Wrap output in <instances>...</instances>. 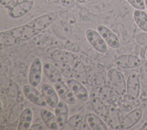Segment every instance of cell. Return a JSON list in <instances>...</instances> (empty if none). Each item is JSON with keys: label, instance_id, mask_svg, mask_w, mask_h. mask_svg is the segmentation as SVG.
I'll list each match as a JSON object with an SVG mask.
<instances>
[{"label": "cell", "instance_id": "74e56055", "mask_svg": "<svg viewBox=\"0 0 147 130\" xmlns=\"http://www.w3.org/2000/svg\"><path fill=\"white\" fill-rule=\"evenodd\" d=\"M145 57H146V58H147V52H146V54H145Z\"/></svg>", "mask_w": 147, "mask_h": 130}, {"label": "cell", "instance_id": "277c9868", "mask_svg": "<svg viewBox=\"0 0 147 130\" xmlns=\"http://www.w3.org/2000/svg\"><path fill=\"white\" fill-rule=\"evenodd\" d=\"M7 31L13 34L19 41L28 40L38 33V31L28 23L14 27Z\"/></svg>", "mask_w": 147, "mask_h": 130}, {"label": "cell", "instance_id": "d590c367", "mask_svg": "<svg viewBox=\"0 0 147 130\" xmlns=\"http://www.w3.org/2000/svg\"><path fill=\"white\" fill-rule=\"evenodd\" d=\"M145 2V8L147 10V0H144Z\"/></svg>", "mask_w": 147, "mask_h": 130}, {"label": "cell", "instance_id": "83f0119b", "mask_svg": "<svg viewBox=\"0 0 147 130\" xmlns=\"http://www.w3.org/2000/svg\"><path fill=\"white\" fill-rule=\"evenodd\" d=\"M55 88L57 94L60 97L69 90V88L68 85L65 84L63 81L55 83Z\"/></svg>", "mask_w": 147, "mask_h": 130}, {"label": "cell", "instance_id": "30bf717a", "mask_svg": "<svg viewBox=\"0 0 147 130\" xmlns=\"http://www.w3.org/2000/svg\"><path fill=\"white\" fill-rule=\"evenodd\" d=\"M52 60L60 64L74 62L78 60V56L75 54L67 50L56 49L52 51L49 54Z\"/></svg>", "mask_w": 147, "mask_h": 130}, {"label": "cell", "instance_id": "603a6c76", "mask_svg": "<svg viewBox=\"0 0 147 130\" xmlns=\"http://www.w3.org/2000/svg\"><path fill=\"white\" fill-rule=\"evenodd\" d=\"M72 76L76 80L82 83H86L87 81V74L85 67L83 64L78 60L74 62L72 69Z\"/></svg>", "mask_w": 147, "mask_h": 130}, {"label": "cell", "instance_id": "f546056e", "mask_svg": "<svg viewBox=\"0 0 147 130\" xmlns=\"http://www.w3.org/2000/svg\"><path fill=\"white\" fill-rule=\"evenodd\" d=\"M129 3L136 9L144 10L145 9L144 0H126Z\"/></svg>", "mask_w": 147, "mask_h": 130}, {"label": "cell", "instance_id": "d4e9b609", "mask_svg": "<svg viewBox=\"0 0 147 130\" xmlns=\"http://www.w3.org/2000/svg\"><path fill=\"white\" fill-rule=\"evenodd\" d=\"M133 16L138 27L144 31L147 32V14L143 10L136 9Z\"/></svg>", "mask_w": 147, "mask_h": 130}, {"label": "cell", "instance_id": "4dcf8cb0", "mask_svg": "<svg viewBox=\"0 0 147 130\" xmlns=\"http://www.w3.org/2000/svg\"><path fill=\"white\" fill-rule=\"evenodd\" d=\"M46 127L43 125L42 124H33V125H31V127H30L29 129H32V130L45 129H46V128H45Z\"/></svg>", "mask_w": 147, "mask_h": 130}, {"label": "cell", "instance_id": "e0dca14e", "mask_svg": "<svg viewBox=\"0 0 147 130\" xmlns=\"http://www.w3.org/2000/svg\"><path fill=\"white\" fill-rule=\"evenodd\" d=\"M85 121L88 125L90 129L107 130L108 127L103 119L98 115L88 113L85 116Z\"/></svg>", "mask_w": 147, "mask_h": 130}, {"label": "cell", "instance_id": "7402d4cb", "mask_svg": "<svg viewBox=\"0 0 147 130\" xmlns=\"http://www.w3.org/2000/svg\"><path fill=\"white\" fill-rule=\"evenodd\" d=\"M40 116L47 127L51 129H59L55 115L47 109H42L40 111Z\"/></svg>", "mask_w": 147, "mask_h": 130}, {"label": "cell", "instance_id": "e575fe53", "mask_svg": "<svg viewBox=\"0 0 147 130\" xmlns=\"http://www.w3.org/2000/svg\"><path fill=\"white\" fill-rule=\"evenodd\" d=\"M29 1V0H14L13 2V5L21 2H24V1Z\"/></svg>", "mask_w": 147, "mask_h": 130}, {"label": "cell", "instance_id": "ac0fdd59", "mask_svg": "<svg viewBox=\"0 0 147 130\" xmlns=\"http://www.w3.org/2000/svg\"><path fill=\"white\" fill-rule=\"evenodd\" d=\"M42 68L45 74L52 82L56 83L63 81V77L60 71L52 64L45 62L43 63Z\"/></svg>", "mask_w": 147, "mask_h": 130}, {"label": "cell", "instance_id": "44dd1931", "mask_svg": "<svg viewBox=\"0 0 147 130\" xmlns=\"http://www.w3.org/2000/svg\"><path fill=\"white\" fill-rule=\"evenodd\" d=\"M114 90L110 86H102L94 89L90 94L91 98L97 97L101 100H105L112 97L114 94Z\"/></svg>", "mask_w": 147, "mask_h": 130}, {"label": "cell", "instance_id": "5bb4252c", "mask_svg": "<svg viewBox=\"0 0 147 130\" xmlns=\"http://www.w3.org/2000/svg\"><path fill=\"white\" fill-rule=\"evenodd\" d=\"M52 30L57 37L63 40L69 38L72 34L71 26L63 21H58L55 23Z\"/></svg>", "mask_w": 147, "mask_h": 130}, {"label": "cell", "instance_id": "8992f818", "mask_svg": "<svg viewBox=\"0 0 147 130\" xmlns=\"http://www.w3.org/2000/svg\"><path fill=\"white\" fill-rule=\"evenodd\" d=\"M33 6V2L29 0L13 5L9 9L8 14L12 18H18L28 14Z\"/></svg>", "mask_w": 147, "mask_h": 130}, {"label": "cell", "instance_id": "2e32d148", "mask_svg": "<svg viewBox=\"0 0 147 130\" xmlns=\"http://www.w3.org/2000/svg\"><path fill=\"white\" fill-rule=\"evenodd\" d=\"M41 93L47 104L52 108H55L59 102L57 93L50 85L44 84L41 87Z\"/></svg>", "mask_w": 147, "mask_h": 130}, {"label": "cell", "instance_id": "7a4b0ae2", "mask_svg": "<svg viewBox=\"0 0 147 130\" xmlns=\"http://www.w3.org/2000/svg\"><path fill=\"white\" fill-rule=\"evenodd\" d=\"M108 77L111 86L115 92L119 96L126 93V83L122 74L115 68H112L108 72Z\"/></svg>", "mask_w": 147, "mask_h": 130}, {"label": "cell", "instance_id": "d6a6232c", "mask_svg": "<svg viewBox=\"0 0 147 130\" xmlns=\"http://www.w3.org/2000/svg\"><path fill=\"white\" fill-rule=\"evenodd\" d=\"M74 0H61V4L64 7H67L69 6Z\"/></svg>", "mask_w": 147, "mask_h": 130}, {"label": "cell", "instance_id": "9c48e42d", "mask_svg": "<svg viewBox=\"0 0 147 130\" xmlns=\"http://www.w3.org/2000/svg\"><path fill=\"white\" fill-rule=\"evenodd\" d=\"M66 83L77 99L82 101L87 100L88 97V92L82 82L74 78H69L66 80Z\"/></svg>", "mask_w": 147, "mask_h": 130}, {"label": "cell", "instance_id": "4316f807", "mask_svg": "<svg viewBox=\"0 0 147 130\" xmlns=\"http://www.w3.org/2000/svg\"><path fill=\"white\" fill-rule=\"evenodd\" d=\"M83 122V117L79 115H75L69 117L67 120V124L72 129H79L80 124Z\"/></svg>", "mask_w": 147, "mask_h": 130}, {"label": "cell", "instance_id": "d6986e66", "mask_svg": "<svg viewBox=\"0 0 147 130\" xmlns=\"http://www.w3.org/2000/svg\"><path fill=\"white\" fill-rule=\"evenodd\" d=\"M91 102L93 109L96 115L107 121L109 109L103 101L97 97H92L91 98Z\"/></svg>", "mask_w": 147, "mask_h": 130}, {"label": "cell", "instance_id": "52a82bcc", "mask_svg": "<svg viewBox=\"0 0 147 130\" xmlns=\"http://www.w3.org/2000/svg\"><path fill=\"white\" fill-rule=\"evenodd\" d=\"M115 65L124 69H132L140 66L142 61L136 56L132 54H122L117 57L115 60Z\"/></svg>", "mask_w": 147, "mask_h": 130}, {"label": "cell", "instance_id": "ffe728a7", "mask_svg": "<svg viewBox=\"0 0 147 130\" xmlns=\"http://www.w3.org/2000/svg\"><path fill=\"white\" fill-rule=\"evenodd\" d=\"M33 120V112L30 108L24 109L21 112L18 125V129L28 130L30 129Z\"/></svg>", "mask_w": 147, "mask_h": 130}, {"label": "cell", "instance_id": "5b68a950", "mask_svg": "<svg viewBox=\"0 0 147 130\" xmlns=\"http://www.w3.org/2000/svg\"><path fill=\"white\" fill-rule=\"evenodd\" d=\"M141 84L139 77L136 73H131L126 81V94L130 100H136L140 93Z\"/></svg>", "mask_w": 147, "mask_h": 130}, {"label": "cell", "instance_id": "836d02e7", "mask_svg": "<svg viewBox=\"0 0 147 130\" xmlns=\"http://www.w3.org/2000/svg\"><path fill=\"white\" fill-rule=\"evenodd\" d=\"M13 1L14 0H0V2L2 6H6L9 5L10 3H13Z\"/></svg>", "mask_w": 147, "mask_h": 130}, {"label": "cell", "instance_id": "7c38bea8", "mask_svg": "<svg viewBox=\"0 0 147 130\" xmlns=\"http://www.w3.org/2000/svg\"><path fill=\"white\" fill-rule=\"evenodd\" d=\"M35 88L30 85H25L23 88V91L25 96L36 105L42 107L46 106L47 103L42 94Z\"/></svg>", "mask_w": 147, "mask_h": 130}, {"label": "cell", "instance_id": "6da1fadb", "mask_svg": "<svg viewBox=\"0 0 147 130\" xmlns=\"http://www.w3.org/2000/svg\"><path fill=\"white\" fill-rule=\"evenodd\" d=\"M62 15L61 11H54L40 15L30 21L28 24L38 32L45 29Z\"/></svg>", "mask_w": 147, "mask_h": 130}, {"label": "cell", "instance_id": "cb8c5ba5", "mask_svg": "<svg viewBox=\"0 0 147 130\" xmlns=\"http://www.w3.org/2000/svg\"><path fill=\"white\" fill-rule=\"evenodd\" d=\"M107 122L110 127L114 129H118L120 128L121 120L119 113L115 107H111L109 108Z\"/></svg>", "mask_w": 147, "mask_h": 130}, {"label": "cell", "instance_id": "1f68e13d", "mask_svg": "<svg viewBox=\"0 0 147 130\" xmlns=\"http://www.w3.org/2000/svg\"><path fill=\"white\" fill-rule=\"evenodd\" d=\"M79 129H85V130H88V129H90L88 125L87 124V123H86V121H83L82 123V124H80L79 128Z\"/></svg>", "mask_w": 147, "mask_h": 130}, {"label": "cell", "instance_id": "8d00e7d4", "mask_svg": "<svg viewBox=\"0 0 147 130\" xmlns=\"http://www.w3.org/2000/svg\"><path fill=\"white\" fill-rule=\"evenodd\" d=\"M144 66L147 68V60L145 61V64H144Z\"/></svg>", "mask_w": 147, "mask_h": 130}, {"label": "cell", "instance_id": "ba28073f", "mask_svg": "<svg viewBox=\"0 0 147 130\" xmlns=\"http://www.w3.org/2000/svg\"><path fill=\"white\" fill-rule=\"evenodd\" d=\"M42 65L40 59L36 58L32 62L29 74V82L30 85L37 87L40 83Z\"/></svg>", "mask_w": 147, "mask_h": 130}, {"label": "cell", "instance_id": "484cf974", "mask_svg": "<svg viewBox=\"0 0 147 130\" xmlns=\"http://www.w3.org/2000/svg\"><path fill=\"white\" fill-rule=\"evenodd\" d=\"M19 42V41L7 30L0 33V44L3 46H13Z\"/></svg>", "mask_w": 147, "mask_h": 130}, {"label": "cell", "instance_id": "3957f363", "mask_svg": "<svg viewBox=\"0 0 147 130\" xmlns=\"http://www.w3.org/2000/svg\"><path fill=\"white\" fill-rule=\"evenodd\" d=\"M86 36L89 43L98 52L105 53L107 50V45L98 31L88 29L86 31Z\"/></svg>", "mask_w": 147, "mask_h": 130}, {"label": "cell", "instance_id": "8fae6325", "mask_svg": "<svg viewBox=\"0 0 147 130\" xmlns=\"http://www.w3.org/2000/svg\"><path fill=\"white\" fill-rule=\"evenodd\" d=\"M96 30L107 45L113 49H117L119 46L120 43L118 37L108 27L103 25H98Z\"/></svg>", "mask_w": 147, "mask_h": 130}, {"label": "cell", "instance_id": "4fadbf2b", "mask_svg": "<svg viewBox=\"0 0 147 130\" xmlns=\"http://www.w3.org/2000/svg\"><path fill=\"white\" fill-rule=\"evenodd\" d=\"M142 116V110L141 108L134 109L121 120L119 129H128L131 128L140 120Z\"/></svg>", "mask_w": 147, "mask_h": 130}, {"label": "cell", "instance_id": "9a60e30c", "mask_svg": "<svg viewBox=\"0 0 147 130\" xmlns=\"http://www.w3.org/2000/svg\"><path fill=\"white\" fill-rule=\"evenodd\" d=\"M55 108V113L59 128L62 129L68 120V106L65 101L61 100L58 102Z\"/></svg>", "mask_w": 147, "mask_h": 130}, {"label": "cell", "instance_id": "f1b7e54d", "mask_svg": "<svg viewBox=\"0 0 147 130\" xmlns=\"http://www.w3.org/2000/svg\"><path fill=\"white\" fill-rule=\"evenodd\" d=\"M61 99H62V100L69 104H75L77 99L74 93L70 89L63 96H61Z\"/></svg>", "mask_w": 147, "mask_h": 130}]
</instances>
